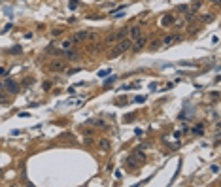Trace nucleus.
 I'll list each match as a JSON object with an SVG mask.
<instances>
[{
	"mask_svg": "<svg viewBox=\"0 0 221 187\" xmlns=\"http://www.w3.org/2000/svg\"><path fill=\"white\" fill-rule=\"evenodd\" d=\"M130 47H132V40H130V38H121V40H117L115 47L112 49V53H110V57H117V55L129 51Z\"/></svg>",
	"mask_w": 221,
	"mask_h": 187,
	"instance_id": "obj_1",
	"label": "nucleus"
},
{
	"mask_svg": "<svg viewBox=\"0 0 221 187\" xmlns=\"http://www.w3.org/2000/svg\"><path fill=\"white\" fill-rule=\"evenodd\" d=\"M89 38V32L87 30H83V32H76V34H72V43H80V42H83V40H87Z\"/></svg>",
	"mask_w": 221,
	"mask_h": 187,
	"instance_id": "obj_2",
	"label": "nucleus"
},
{
	"mask_svg": "<svg viewBox=\"0 0 221 187\" xmlns=\"http://www.w3.org/2000/svg\"><path fill=\"white\" fill-rule=\"evenodd\" d=\"M4 85H6V91H8V93H12V95L19 93V85H17L15 81H12V80H6V81H4Z\"/></svg>",
	"mask_w": 221,
	"mask_h": 187,
	"instance_id": "obj_3",
	"label": "nucleus"
},
{
	"mask_svg": "<svg viewBox=\"0 0 221 187\" xmlns=\"http://www.w3.org/2000/svg\"><path fill=\"white\" fill-rule=\"evenodd\" d=\"M180 42V36L178 34H168V36H164L161 43H164V46H172V43H178Z\"/></svg>",
	"mask_w": 221,
	"mask_h": 187,
	"instance_id": "obj_4",
	"label": "nucleus"
},
{
	"mask_svg": "<svg viewBox=\"0 0 221 187\" xmlns=\"http://www.w3.org/2000/svg\"><path fill=\"white\" fill-rule=\"evenodd\" d=\"M129 36H130V40L140 38V36H142V28H140V27H130V28H129Z\"/></svg>",
	"mask_w": 221,
	"mask_h": 187,
	"instance_id": "obj_5",
	"label": "nucleus"
},
{
	"mask_svg": "<svg viewBox=\"0 0 221 187\" xmlns=\"http://www.w3.org/2000/svg\"><path fill=\"white\" fill-rule=\"evenodd\" d=\"M49 70H53V72H61V70H64V62H62V61H53V62L49 64Z\"/></svg>",
	"mask_w": 221,
	"mask_h": 187,
	"instance_id": "obj_6",
	"label": "nucleus"
},
{
	"mask_svg": "<svg viewBox=\"0 0 221 187\" xmlns=\"http://www.w3.org/2000/svg\"><path fill=\"white\" fill-rule=\"evenodd\" d=\"M132 43H134V51H140V49H144V46H146V38L140 36L136 40H132Z\"/></svg>",
	"mask_w": 221,
	"mask_h": 187,
	"instance_id": "obj_7",
	"label": "nucleus"
},
{
	"mask_svg": "<svg viewBox=\"0 0 221 187\" xmlns=\"http://www.w3.org/2000/svg\"><path fill=\"white\" fill-rule=\"evenodd\" d=\"M98 148H100L102 151H110V140H106V138H102L100 142H98Z\"/></svg>",
	"mask_w": 221,
	"mask_h": 187,
	"instance_id": "obj_8",
	"label": "nucleus"
},
{
	"mask_svg": "<svg viewBox=\"0 0 221 187\" xmlns=\"http://www.w3.org/2000/svg\"><path fill=\"white\" fill-rule=\"evenodd\" d=\"M161 23H163V27H170V25L174 23V15H164Z\"/></svg>",
	"mask_w": 221,
	"mask_h": 187,
	"instance_id": "obj_9",
	"label": "nucleus"
},
{
	"mask_svg": "<svg viewBox=\"0 0 221 187\" xmlns=\"http://www.w3.org/2000/svg\"><path fill=\"white\" fill-rule=\"evenodd\" d=\"M66 57H68L70 61H78V59H80V53H78V51H72V49H68V51H66Z\"/></svg>",
	"mask_w": 221,
	"mask_h": 187,
	"instance_id": "obj_10",
	"label": "nucleus"
},
{
	"mask_svg": "<svg viewBox=\"0 0 221 187\" xmlns=\"http://www.w3.org/2000/svg\"><path fill=\"white\" fill-rule=\"evenodd\" d=\"M132 157H134L136 161H140V163H144V161H146V155H144V151H142V149H136Z\"/></svg>",
	"mask_w": 221,
	"mask_h": 187,
	"instance_id": "obj_11",
	"label": "nucleus"
},
{
	"mask_svg": "<svg viewBox=\"0 0 221 187\" xmlns=\"http://www.w3.org/2000/svg\"><path fill=\"white\" fill-rule=\"evenodd\" d=\"M191 133H193V134H202V125L193 127V129H191Z\"/></svg>",
	"mask_w": 221,
	"mask_h": 187,
	"instance_id": "obj_12",
	"label": "nucleus"
},
{
	"mask_svg": "<svg viewBox=\"0 0 221 187\" xmlns=\"http://www.w3.org/2000/svg\"><path fill=\"white\" fill-rule=\"evenodd\" d=\"M6 102H8V96L2 93V89H0V104H6Z\"/></svg>",
	"mask_w": 221,
	"mask_h": 187,
	"instance_id": "obj_13",
	"label": "nucleus"
},
{
	"mask_svg": "<svg viewBox=\"0 0 221 187\" xmlns=\"http://www.w3.org/2000/svg\"><path fill=\"white\" fill-rule=\"evenodd\" d=\"M51 34H53V36H61V34H62V28H53Z\"/></svg>",
	"mask_w": 221,
	"mask_h": 187,
	"instance_id": "obj_14",
	"label": "nucleus"
},
{
	"mask_svg": "<svg viewBox=\"0 0 221 187\" xmlns=\"http://www.w3.org/2000/svg\"><path fill=\"white\" fill-rule=\"evenodd\" d=\"M62 47H64V49H70V47H72V42H70V40L62 42Z\"/></svg>",
	"mask_w": 221,
	"mask_h": 187,
	"instance_id": "obj_15",
	"label": "nucleus"
},
{
	"mask_svg": "<svg viewBox=\"0 0 221 187\" xmlns=\"http://www.w3.org/2000/svg\"><path fill=\"white\" fill-rule=\"evenodd\" d=\"M108 74H110V70H100V72H98V76H100V78H106Z\"/></svg>",
	"mask_w": 221,
	"mask_h": 187,
	"instance_id": "obj_16",
	"label": "nucleus"
},
{
	"mask_svg": "<svg viewBox=\"0 0 221 187\" xmlns=\"http://www.w3.org/2000/svg\"><path fill=\"white\" fill-rule=\"evenodd\" d=\"M91 123H93V125H98V127H104V121H95V119H91Z\"/></svg>",
	"mask_w": 221,
	"mask_h": 187,
	"instance_id": "obj_17",
	"label": "nucleus"
},
{
	"mask_svg": "<svg viewBox=\"0 0 221 187\" xmlns=\"http://www.w3.org/2000/svg\"><path fill=\"white\" fill-rule=\"evenodd\" d=\"M68 6H70V9H74V8H78V2H76V0H70Z\"/></svg>",
	"mask_w": 221,
	"mask_h": 187,
	"instance_id": "obj_18",
	"label": "nucleus"
},
{
	"mask_svg": "<svg viewBox=\"0 0 221 187\" xmlns=\"http://www.w3.org/2000/svg\"><path fill=\"white\" fill-rule=\"evenodd\" d=\"M210 2H212V4H215V6H217V4H219V0H210Z\"/></svg>",
	"mask_w": 221,
	"mask_h": 187,
	"instance_id": "obj_19",
	"label": "nucleus"
}]
</instances>
